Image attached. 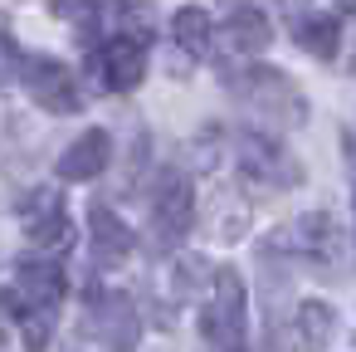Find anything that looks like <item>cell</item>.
Instances as JSON below:
<instances>
[{
    "label": "cell",
    "instance_id": "1",
    "mask_svg": "<svg viewBox=\"0 0 356 352\" xmlns=\"http://www.w3.org/2000/svg\"><path fill=\"white\" fill-rule=\"evenodd\" d=\"M244 332H249V293L239 269H215L205 308H200V337L210 352H244Z\"/></svg>",
    "mask_w": 356,
    "mask_h": 352
},
{
    "label": "cell",
    "instance_id": "2",
    "mask_svg": "<svg viewBox=\"0 0 356 352\" xmlns=\"http://www.w3.org/2000/svg\"><path fill=\"white\" fill-rule=\"evenodd\" d=\"M142 337V318L127 293H93L74 352H132Z\"/></svg>",
    "mask_w": 356,
    "mask_h": 352
},
{
    "label": "cell",
    "instance_id": "3",
    "mask_svg": "<svg viewBox=\"0 0 356 352\" xmlns=\"http://www.w3.org/2000/svg\"><path fill=\"white\" fill-rule=\"evenodd\" d=\"M64 269L54 259H20L15 264V284L0 289V313H10L15 323L30 313V308H59L64 298Z\"/></svg>",
    "mask_w": 356,
    "mask_h": 352
},
{
    "label": "cell",
    "instance_id": "4",
    "mask_svg": "<svg viewBox=\"0 0 356 352\" xmlns=\"http://www.w3.org/2000/svg\"><path fill=\"white\" fill-rule=\"evenodd\" d=\"M88 74L98 89H113V93H127L142 84L147 74V35L142 30H118L93 59H88Z\"/></svg>",
    "mask_w": 356,
    "mask_h": 352
},
{
    "label": "cell",
    "instance_id": "5",
    "mask_svg": "<svg viewBox=\"0 0 356 352\" xmlns=\"http://www.w3.org/2000/svg\"><path fill=\"white\" fill-rule=\"evenodd\" d=\"M234 162H239V171L249 176V181H259V186H298V162L273 142V137H264V132H239V142H234Z\"/></svg>",
    "mask_w": 356,
    "mask_h": 352
},
{
    "label": "cell",
    "instance_id": "6",
    "mask_svg": "<svg viewBox=\"0 0 356 352\" xmlns=\"http://www.w3.org/2000/svg\"><path fill=\"white\" fill-rule=\"evenodd\" d=\"M191 225H195V191H191V181L186 176H176V171H166V181H161V191H156V201H152V230H156V245H181L186 235H191Z\"/></svg>",
    "mask_w": 356,
    "mask_h": 352
},
{
    "label": "cell",
    "instance_id": "7",
    "mask_svg": "<svg viewBox=\"0 0 356 352\" xmlns=\"http://www.w3.org/2000/svg\"><path fill=\"white\" fill-rule=\"evenodd\" d=\"M239 93L254 103V108H264L268 118H278V123H288V128H298L307 113V103H302V93L283 79V74H273V69H249L244 79H239Z\"/></svg>",
    "mask_w": 356,
    "mask_h": 352
},
{
    "label": "cell",
    "instance_id": "8",
    "mask_svg": "<svg viewBox=\"0 0 356 352\" xmlns=\"http://www.w3.org/2000/svg\"><path fill=\"white\" fill-rule=\"evenodd\" d=\"M20 79H25L30 98L40 108H49V113H79V84H74V74L59 59H25Z\"/></svg>",
    "mask_w": 356,
    "mask_h": 352
},
{
    "label": "cell",
    "instance_id": "9",
    "mask_svg": "<svg viewBox=\"0 0 356 352\" xmlns=\"http://www.w3.org/2000/svg\"><path fill=\"white\" fill-rule=\"evenodd\" d=\"M108 162H113V137H108L103 128H88L83 137H74V142L64 147L59 176H64V181H93V176L108 171Z\"/></svg>",
    "mask_w": 356,
    "mask_h": 352
},
{
    "label": "cell",
    "instance_id": "10",
    "mask_svg": "<svg viewBox=\"0 0 356 352\" xmlns=\"http://www.w3.org/2000/svg\"><path fill=\"white\" fill-rule=\"evenodd\" d=\"M25 235L40 250H69L74 245V225H69V215H64V206H59L54 191H44V196H35L25 206Z\"/></svg>",
    "mask_w": 356,
    "mask_h": 352
},
{
    "label": "cell",
    "instance_id": "11",
    "mask_svg": "<svg viewBox=\"0 0 356 352\" xmlns=\"http://www.w3.org/2000/svg\"><path fill=\"white\" fill-rule=\"evenodd\" d=\"M298 250L312 259V264H341L346 259V235L337 230V220L327 215V211H307L302 220H298Z\"/></svg>",
    "mask_w": 356,
    "mask_h": 352
},
{
    "label": "cell",
    "instance_id": "12",
    "mask_svg": "<svg viewBox=\"0 0 356 352\" xmlns=\"http://www.w3.org/2000/svg\"><path fill=\"white\" fill-rule=\"evenodd\" d=\"M88 245H93V259H98V264H122L137 240H132V230H127L108 206H93V211H88Z\"/></svg>",
    "mask_w": 356,
    "mask_h": 352
},
{
    "label": "cell",
    "instance_id": "13",
    "mask_svg": "<svg viewBox=\"0 0 356 352\" xmlns=\"http://www.w3.org/2000/svg\"><path fill=\"white\" fill-rule=\"evenodd\" d=\"M293 323H298V342H302V352H327L332 337H337V308H332L327 298H302Z\"/></svg>",
    "mask_w": 356,
    "mask_h": 352
},
{
    "label": "cell",
    "instance_id": "14",
    "mask_svg": "<svg viewBox=\"0 0 356 352\" xmlns=\"http://www.w3.org/2000/svg\"><path fill=\"white\" fill-rule=\"evenodd\" d=\"M229 45H234L239 54H264V49L273 45L268 15H264V10H254V6H239V10L229 15Z\"/></svg>",
    "mask_w": 356,
    "mask_h": 352
},
{
    "label": "cell",
    "instance_id": "15",
    "mask_svg": "<svg viewBox=\"0 0 356 352\" xmlns=\"http://www.w3.org/2000/svg\"><path fill=\"white\" fill-rule=\"evenodd\" d=\"M298 45H302L307 54H317V59H332L337 45H341L337 15H302V20H298Z\"/></svg>",
    "mask_w": 356,
    "mask_h": 352
},
{
    "label": "cell",
    "instance_id": "16",
    "mask_svg": "<svg viewBox=\"0 0 356 352\" xmlns=\"http://www.w3.org/2000/svg\"><path fill=\"white\" fill-rule=\"evenodd\" d=\"M171 30H176V45H181L186 54H205V49H210V15H205L200 6H181V10L171 15Z\"/></svg>",
    "mask_w": 356,
    "mask_h": 352
},
{
    "label": "cell",
    "instance_id": "17",
    "mask_svg": "<svg viewBox=\"0 0 356 352\" xmlns=\"http://www.w3.org/2000/svg\"><path fill=\"white\" fill-rule=\"evenodd\" d=\"M20 332H25V352H49V337H54V308H30L20 318Z\"/></svg>",
    "mask_w": 356,
    "mask_h": 352
},
{
    "label": "cell",
    "instance_id": "18",
    "mask_svg": "<svg viewBox=\"0 0 356 352\" xmlns=\"http://www.w3.org/2000/svg\"><path fill=\"white\" fill-rule=\"evenodd\" d=\"M20 64H25V59H20L15 40H10V35H0V89H6V84L20 74Z\"/></svg>",
    "mask_w": 356,
    "mask_h": 352
},
{
    "label": "cell",
    "instance_id": "19",
    "mask_svg": "<svg viewBox=\"0 0 356 352\" xmlns=\"http://www.w3.org/2000/svg\"><path fill=\"white\" fill-rule=\"evenodd\" d=\"M278 6H283V10H288V15H298V20H302V15H307V0H278Z\"/></svg>",
    "mask_w": 356,
    "mask_h": 352
},
{
    "label": "cell",
    "instance_id": "20",
    "mask_svg": "<svg viewBox=\"0 0 356 352\" xmlns=\"http://www.w3.org/2000/svg\"><path fill=\"white\" fill-rule=\"evenodd\" d=\"M0 352H10V342H6V328H0Z\"/></svg>",
    "mask_w": 356,
    "mask_h": 352
}]
</instances>
